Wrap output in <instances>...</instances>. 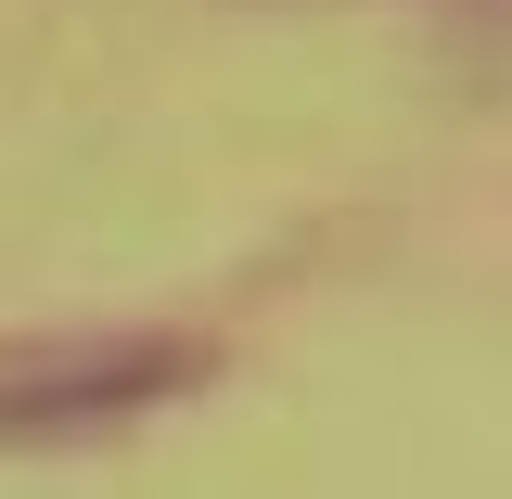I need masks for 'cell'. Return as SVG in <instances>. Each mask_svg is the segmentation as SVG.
<instances>
[{
    "label": "cell",
    "mask_w": 512,
    "mask_h": 499,
    "mask_svg": "<svg viewBox=\"0 0 512 499\" xmlns=\"http://www.w3.org/2000/svg\"><path fill=\"white\" fill-rule=\"evenodd\" d=\"M205 372L218 359L192 333H13L0 346V448H64V436L154 423Z\"/></svg>",
    "instance_id": "obj_1"
}]
</instances>
